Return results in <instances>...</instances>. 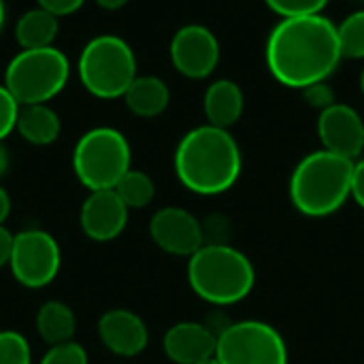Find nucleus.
Wrapping results in <instances>:
<instances>
[{
	"mask_svg": "<svg viewBox=\"0 0 364 364\" xmlns=\"http://www.w3.org/2000/svg\"><path fill=\"white\" fill-rule=\"evenodd\" d=\"M354 160L318 149L307 154L292 171L288 196L292 207L311 220L331 218L352 198Z\"/></svg>",
	"mask_w": 364,
	"mask_h": 364,
	"instance_id": "7ed1b4c3",
	"label": "nucleus"
},
{
	"mask_svg": "<svg viewBox=\"0 0 364 364\" xmlns=\"http://www.w3.org/2000/svg\"><path fill=\"white\" fill-rule=\"evenodd\" d=\"M243 109H245V96L239 83L230 79H218L205 90L203 111H205L207 124L230 130L241 119Z\"/></svg>",
	"mask_w": 364,
	"mask_h": 364,
	"instance_id": "dca6fc26",
	"label": "nucleus"
},
{
	"mask_svg": "<svg viewBox=\"0 0 364 364\" xmlns=\"http://www.w3.org/2000/svg\"><path fill=\"white\" fill-rule=\"evenodd\" d=\"M77 331V318L73 309L62 301H47L36 311V333L51 348L73 341Z\"/></svg>",
	"mask_w": 364,
	"mask_h": 364,
	"instance_id": "aec40b11",
	"label": "nucleus"
},
{
	"mask_svg": "<svg viewBox=\"0 0 364 364\" xmlns=\"http://www.w3.org/2000/svg\"><path fill=\"white\" fill-rule=\"evenodd\" d=\"M13 232L9 228H4V224L0 226V269L9 267L11 260V250H13Z\"/></svg>",
	"mask_w": 364,
	"mask_h": 364,
	"instance_id": "7c9ffc66",
	"label": "nucleus"
},
{
	"mask_svg": "<svg viewBox=\"0 0 364 364\" xmlns=\"http://www.w3.org/2000/svg\"><path fill=\"white\" fill-rule=\"evenodd\" d=\"M100 343L119 358H134L149 346V331L143 318L130 309H109L98 320Z\"/></svg>",
	"mask_w": 364,
	"mask_h": 364,
	"instance_id": "4468645a",
	"label": "nucleus"
},
{
	"mask_svg": "<svg viewBox=\"0 0 364 364\" xmlns=\"http://www.w3.org/2000/svg\"><path fill=\"white\" fill-rule=\"evenodd\" d=\"M352 198L356 200V205L364 209V158H358L354 162V171H352Z\"/></svg>",
	"mask_w": 364,
	"mask_h": 364,
	"instance_id": "c756f323",
	"label": "nucleus"
},
{
	"mask_svg": "<svg viewBox=\"0 0 364 364\" xmlns=\"http://www.w3.org/2000/svg\"><path fill=\"white\" fill-rule=\"evenodd\" d=\"M173 166L186 190L198 196H218L241 177L243 156L230 130L205 124L181 136Z\"/></svg>",
	"mask_w": 364,
	"mask_h": 364,
	"instance_id": "f03ea898",
	"label": "nucleus"
},
{
	"mask_svg": "<svg viewBox=\"0 0 364 364\" xmlns=\"http://www.w3.org/2000/svg\"><path fill=\"white\" fill-rule=\"evenodd\" d=\"M15 130L26 143L36 147H47L58 141L62 132V122L60 115L49 107V102L21 105Z\"/></svg>",
	"mask_w": 364,
	"mask_h": 364,
	"instance_id": "a211bd4d",
	"label": "nucleus"
},
{
	"mask_svg": "<svg viewBox=\"0 0 364 364\" xmlns=\"http://www.w3.org/2000/svg\"><path fill=\"white\" fill-rule=\"evenodd\" d=\"M220 364H288V346L282 333L260 320L230 322L218 335Z\"/></svg>",
	"mask_w": 364,
	"mask_h": 364,
	"instance_id": "6e6552de",
	"label": "nucleus"
},
{
	"mask_svg": "<svg viewBox=\"0 0 364 364\" xmlns=\"http://www.w3.org/2000/svg\"><path fill=\"white\" fill-rule=\"evenodd\" d=\"M70 79V62L58 47L19 49L4 70V87L19 105L53 100Z\"/></svg>",
	"mask_w": 364,
	"mask_h": 364,
	"instance_id": "0eeeda50",
	"label": "nucleus"
},
{
	"mask_svg": "<svg viewBox=\"0 0 364 364\" xmlns=\"http://www.w3.org/2000/svg\"><path fill=\"white\" fill-rule=\"evenodd\" d=\"M122 98L132 115L151 119L166 111L171 102V90L156 75H139Z\"/></svg>",
	"mask_w": 364,
	"mask_h": 364,
	"instance_id": "f3484780",
	"label": "nucleus"
},
{
	"mask_svg": "<svg viewBox=\"0 0 364 364\" xmlns=\"http://www.w3.org/2000/svg\"><path fill=\"white\" fill-rule=\"evenodd\" d=\"M77 75L92 96L100 100L122 98L139 77L134 49L117 34H98L81 49Z\"/></svg>",
	"mask_w": 364,
	"mask_h": 364,
	"instance_id": "39448f33",
	"label": "nucleus"
},
{
	"mask_svg": "<svg viewBox=\"0 0 364 364\" xmlns=\"http://www.w3.org/2000/svg\"><path fill=\"white\" fill-rule=\"evenodd\" d=\"M113 190L128 209H145L147 205H151L156 196L154 179L139 168H130Z\"/></svg>",
	"mask_w": 364,
	"mask_h": 364,
	"instance_id": "412c9836",
	"label": "nucleus"
},
{
	"mask_svg": "<svg viewBox=\"0 0 364 364\" xmlns=\"http://www.w3.org/2000/svg\"><path fill=\"white\" fill-rule=\"evenodd\" d=\"M6 168H9V151H6V147L0 143V179L4 177Z\"/></svg>",
	"mask_w": 364,
	"mask_h": 364,
	"instance_id": "72a5a7b5",
	"label": "nucleus"
},
{
	"mask_svg": "<svg viewBox=\"0 0 364 364\" xmlns=\"http://www.w3.org/2000/svg\"><path fill=\"white\" fill-rule=\"evenodd\" d=\"M218 333L209 324L179 322L173 324L162 339L166 358L175 364H200L215 358Z\"/></svg>",
	"mask_w": 364,
	"mask_h": 364,
	"instance_id": "2eb2a0df",
	"label": "nucleus"
},
{
	"mask_svg": "<svg viewBox=\"0 0 364 364\" xmlns=\"http://www.w3.org/2000/svg\"><path fill=\"white\" fill-rule=\"evenodd\" d=\"M4 23H6V4L4 0H0V32L4 30Z\"/></svg>",
	"mask_w": 364,
	"mask_h": 364,
	"instance_id": "f704fd0d",
	"label": "nucleus"
},
{
	"mask_svg": "<svg viewBox=\"0 0 364 364\" xmlns=\"http://www.w3.org/2000/svg\"><path fill=\"white\" fill-rule=\"evenodd\" d=\"M62 267V252L53 235L41 228H26L13 237L9 269L15 282L30 290L49 286Z\"/></svg>",
	"mask_w": 364,
	"mask_h": 364,
	"instance_id": "1a4fd4ad",
	"label": "nucleus"
},
{
	"mask_svg": "<svg viewBox=\"0 0 364 364\" xmlns=\"http://www.w3.org/2000/svg\"><path fill=\"white\" fill-rule=\"evenodd\" d=\"M60 32V17L45 11L43 6L28 9L15 23V41L21 49H45L53 47Z\"/></svg>",
	"mask_w": 364,
	"mask_h": 364,
	"instance_id": "6ab92c4d",
	"label": "nucleus"
},
{
	"mask_svg": "<svg viewBox=\"0 0 364 364\" xmlns=\"http://www.w3.org/2000/svg\"><path fill=\"white\" fill-rule=\"evenodd\" d=\"M301 92H303L305 102H307L309 107L318 109V111H324V109H328L331 105L337 102V100H335V90H333L326 81L314 83V85H309V87H305V90H301Z\"/></svg>",
	"mask_w": 364,
	"mask_h": 364,
	"instance_id": "cd10ccee",
	"label": "nucleus"
},
{
	"mask_svg": "<svg viewBox=\"0 0 364 364\" xmlns=\"http://www.w3.org/2000/svg\"><path fill=\"white\" fill-rule=\"evenodd\" d=\"M38 6H43L45 11L53 13L55 17H68L73 13H77L85 0H36Z\"/></svg>",
	"mask_w": 364,
	"mask_h": 364,
	"instance_id": "c85d7f7f",
	"label": "nucleus"
},
{
	"mask_svg": "<svg viewBox=\"0 0 364 364\" xmlns=\"http://www.w3.org/2000/svg\"><path fill=\"white\" fill-rule=\"evenodd\" d=\"M203 224V239L205 245H228L230 241V224L222 215H211Z\"/></svg>",
	"mask_w": 364,
	"mask_h": 364,
	"instance_id": "bb28decb",
	"label": "nucleus"
},
{
	"mask_svg": "<svg viewBox=\"0 0 364 364\" xmlns=\"http://www.w3.org/2000/svg\"><path fill=\"white\" fill-rule=\"evenodd\" d=\"M19 107L21 105L13 98V94L4 85H0V143L15 130Z\"/></svg>",
	"mask_w": 364,
	"mask_h": 364,
	"instance_id": "a878e982",
	"label": "nucleus"
},
{
	"mask_svg": "<svg viewBox=\"0 0 364 364\" xmlns=\"http://www.w3.org/2000/svg\"><path fill=\"white\" fill-rule=\"evenodd\" d=\"M200 364H220L215 358H211V360H205V363H200Z\"/></svg>",
	"mask_w": 364,
	"mask_h": 364,
	"instance_id": "e433bc0d",
	"label": "nucleus"
},
{
	"mask_svg": "<svg viewBox=\"0 0 364 364\" xmlns=\"http://www.w3.org/2000/svg\"><path fill=\"white\" fill-rule=\"evenodd\" d=\"M188 284L200 301L213 307H230L252 294L256 269L254 262L230 243L203 245L188 258Z\"/></svg>",
	"mask_w": 364,
	"mask_h": 364,
	"instance_id": "20e7f679",
	"label": "nucleus"
},
{
	"mask_svg": "<svg viewBox=\"0 0 364 364\" xmlns=\"http://www.w3.org/2000/svg\"><path fill=\"white\" fill-rule=\"evenodd\" d=\"M130 168L132 149L117 128L96 126L83 132L73 149L75 177L90 192L113 190Z\"/></svg>",
	"mask_w": 364,
	"mask_h": 364,
	"instance_id": "423d86ee",
	"label": "nucleus"
},
{
	"mask_svg": "<svg viewBox=\"0 0 364 364\" xmlns=\"http://www.w3.org/2000/svg\"><path fill=\"white\" fill-rule=\"evenodd\" d=\"M341 55L350 60H364V11H354L337 26Z\"/></svg>",
	"mask_w": 364,
	"mask_h": 364,
	"instance_id": "4be33fe9",
	"label": "nucleus"
},
{
	"mask_svg": "<svg viewBox=\"0 0 364 364\" xmlns=\"http://www.w3.org/2000/svg\"><path fill=\"white\" fill-rule=\"evenodd\" d=\"M318 136L322 149L348 160H358L364 151V122L360 113L343 102H335L320 111Z\"/></svg>",
	"mask_w": 364,
	"mask_h": 364,
	"instance_id": "f8f14e48",
	"label": "nucleus"
},
{
	"mask_svg": "<svg viewBox=\"0 0 364 364\" xmlns=\"http://www.w3.org/2000/svg\"><path fill=\"white\" fill-rule=\"evenodd\" d=\"M130 209L122 203L115 190L90 192L79 211V226L92 241L107 243L117 239L128 226Z\"/></svg>",
	"mask_w": 364,
	"mask_h": 364,
	"instance_id": "ddd939ff",
	"label": "nucleus"
},
{
	"mask_svg": "<svg viewBox=\"0 0 364 364\" xmlns=\"http://www.w3.org/2000/svg\"><path fill=\"white\" fill-rule=\"evenodd\" d=\"M267 6L284 17H303V15H322L331 0H264Z\"/></svg>",
	"mask_w": 364,
	"mask_h": 364,
	"instance_id": "b1692460",
	"label": "nucleus"
},
{
	"mask_svg": "<svg viewBox=\"0 0 364 364\" xmlns=\"http://www.w3.org/2000/svg\"><path fill=\"white\" fill-rule=\"evenodd\" d=\"M168 55L179 75L188 79H207L218 68L220 41L207 26L188 23L173 34Z\"/></svg>",
	"mask_w": 364,
	"mask_h": 364,
	"instance_id": "9d476101",
	"label": "nucleus"
},
{
	"mask_svg": "<svg viewBox=\"0 0 364 364\" xmlns=\"http://www.w3.org/2000/svg\"><path fill=\"white\" fill-rule=\"evenodd\" d=\"M149 237L158 250L177 258H190L205 245L200 220L183 207L156 211L149 220Z\"/></svg>",
	"mask_w": 364,
	"mask_h": 364,
	"instance_id": "9b49d317",
	"label": "nucleus"
},
{
	"mask_svg": "<svg viewBox=\"0 0 364 364\" xmlns=\"http://www.w3.org/2000/svg\"><path fill=\"white\" fill-rule=\"evenodd\" d=\"M100 9H105V11H119L122 6H126L130 0H94Z\"/></svg>",
	"mask_w": 364,
	"mask_h": 364,
	"instance_id": "473e14b6",
	"label": "nucleus"
},
{
	"mask_svg": "<svg viewBox=\"0 0 364 364\" xmlns=\"http://www.w3.org/2000/svg\"><path fill=\"white\" fill-rule=\"evenodd\" d=\"M264 55L275 81L292 90L326 81L343 60L337 26L324 15L279 19L267 38Z\"/></svg>",
	"mask_w": 364,
	"mask_h": 364,
	"instance_id": "f257e3e1",
	"label": "nucleus"
},
{
	"mask_svg": "<svg viewBox=\"0 0 364 364\" xmlns=\"http://www.w3.org/2000/svg\"><path fill=\"white\" fill-rule=\"evenodd\" d=\"M0 364H32L28 339L17 331H0Z\"/></svg>",
	"mask_w": 364,
	"mask_h": 364,
	"instance_id": "5701e85b",
	"label": "nucleus"
},
{
	"mask_svg": "<svg viewBox=\"0 0 364 364\" xmlns=\"http://www.w3.org/2000/svg\"><path fill=\"white\" fill-rule=\"evenodd\" d=\"M360 92H363V96H364V68H363V73H360Z\"/></svg>",
	"mask_w": 364,
	"mask_h": 364,
	"instance_id": "c9c22d12",
	"label": "nucleus"
},
{
	"mask_svg": "<svg viewBox=\"0 0 364 364\" xmlns=\"http://www.w3.org/2000/svg\"><path fill=\"white\" fill-rule=\"evenodd\" d=\"M9 213H11V196H9V192L0 186V226L6 222Z\"/></svg>",
	"mask_w": 364,
	"mask_h": 364,
	"instance_id": "2f4dec72",
	"label": "nucleus"
},
{
	"mask_svg": "<svg viewBox=\"0 0 364 364\" xmlns=\"http://www.w3.org/2000/svg\"><path fill=\"white\" fill-rule=\"evenodd\" d=\"M38 364H90V358L79 343L68 341L62 346H51Z\"/></svg>",
	"mask_w": 364,
	"mask_h": 364,
	"instance_id": "393cba45",
	"label": "nucleus"
}]
</instances>
